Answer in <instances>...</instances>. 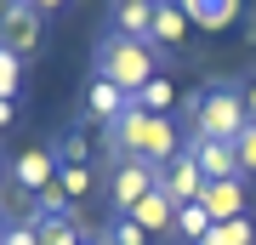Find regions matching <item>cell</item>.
<instances>
[{
	"mask_svg": "<svg viewBox=\"0 0 256 245\" xmlns=\"http://www.w3.org/2000/svg\"><path fill=\"white\" fill-rule=\"evenodd\" d=\"M148 29H154V6L114 0V35H126V40H148Z\"/></svg>",
	"mask_w": 256,
	"mask_h": 245,
	"instance_id": "cell-15",
	"label": "cell"
},
{
	"mask_svg": "<svg viewBox=\"0 0 256 245\" xmlns=\"http://www.w3.org/2000/svg\"><path fill=\"white\" fill-rule=\"evenodd\" d=\"M160 188H165V200H171V205H194V200H200V188H205L200 160H194L188 148H182V154H176V160L160 171Z\"/></svg>",
	"mask_w": 256,
	"mask_h": 245,
	"instance_id": "cell-6",
	"label": "cell"
},
{
	"mask_svg": "<svg viewBox=\"0 0 256 245\" xmlns=\"http://www.w3.org/2000/svg\"><path fill=\"white\" fill-rule=\"evenodd\" d=\"M57 188L68 200H86L92 194V165H57Z\"/></svg>",
	"mask_w": 256,
	"mask_h": 245,
	"instance_id": "cell-20",
	"label": "cell"
},
{
	"mask_svg": "<svg viewBox=\"0 0 256 245\" xmlns=\"http://www.w3.org/2000/svg\"><path fill=\"white\" fill-rule=\"evenodd\" d=\"M200 205L210 211V222L245 217V177H222V182H205V188H200Z\"/></svg>",
	"mask_w": 256,
	"mask_h": 245,
	"instance_id": "cell-10",
	"label": "cell"
},
{
	"mask_svg": "<svg viewBox=\"0 0 256 245\" xmlns=\"http://www.w3.org/2000/svg\"><path fill=\"white\" fill-rule=\"evenodd\" d=\"M86 154H92L86 131H63V137L52 143V160H57V165H86Z\"/></svg>",
	"mask_w": 256,
	"mask_h": 245,
	"instance_id": "cell-19",
	"label": "cell"
},
{
	"mask_svg": "<svg viewBox=\"0 0 256 245\" xmlns=\"http://www.w3.org/2000/svg\"><path fill=\"white\" fill-rule=\"evenodd\" d=\"M188 12L182 0H154V29H148V46H165V52H182L188 46Z\"/></svg>",
	"mask_w": 256,
	"mask_h": 245,
	"instance_id": "cell-7",
	"label": "cell"
},
{
	"mask_svg": "<svg viewBox=\"0 0 256 245\" xmlns=\"http://www.w3.org/2000/svg\"><path fill=\"white\" fill-rule=\"evenodd\" d=\"M182 12H188V23L194 29H228L234 23V12H239V0H182Z\"/></svg>",
	"mask_w": 256,
	"mask_h": 245,
	"instance_id": "cell-13",
	"label": "cell"
},
{
	"mask_svg": "<svg viewBox=\"0 0 256 245\" xmlns=\"http://www.w3.org/2000/svg\"><path fill=\"white\" fill-rule=\"evenodd\" d=\"M12 114H18V97H0V131L12 126Z\"/></svg>",
	"mask_w": 256,
	"mask_h": 245,
	"instance_id": "cell-25",
	"label": "cell"
},
{
	"mask_svg": "<svg viewBox=\"0 0 256 245\" xmlns=\"http://www.w3.org/2000/svg\"><path fill=\"white\" fill-rule=\"evenodd\" d=\"M97 80H114L126 97H137L148 80H160V46L126 40V35H102L97 40Z\"/></svg>",
	"mask_w": 256,
	"mask_h": 245,
	"instance_id": "cell-2",
	"label": "cell"
},
{
	"mask_svg": "<svg viewBox=\"0 0 256 245\" xmlns=\"http://www.w3.org/2000/svg\"><path fill=\"white\" fill-rule=\"evenodd\" d=\"M108 245H148V234H142L131 217H114V222H108Z\"/></svg>",
	"mask_w": 256,
	"mask_h": 245,
	"instance_id": "cell-23",
	"label": "cell"
},
{
	"mask_svg": "<svg viewBox=\"0 0 256 245\" xmlns=\"http://www.w3.org/2000/svg\"><path fill=\"white\" fill-rule=\"evenodd\" d=\"M245 114H250V126H256V80L245 86Z\"/></svg>",
	"mask_w": 256,
	"mask_h": 245,
	"instance_id": "cell-26",
	"label": "cell"
},
{
	"mask_svg": "<svg viewBox=\"0 0 256 245\" xmlns=\"http://www.w3.org/2000/svg\"><path fill=\"white\" fill-rule=\"evenodd\" d=\"M0 245H40V234H34V222H12Z\"/></svg>",
	"mask_w": 256,
	"mask_h": 245,
	"instance_id": "cell-24",
	"label": "cell"
},
{
	"mask_svg": "<svg viewBox=\"0 0 256 245\" xmlns=\"http://www.w3.org/2000/svg\"><path fill=\"white\" fill-rule=\"evenodd\" d=\"M200 245H256V228L250 217H228V222H210V234Z\"/></svg>",
	"mask_w": 256,
	"mask_h": 245,
	"instance_id": "cell-18",
	"label": "cell"
},
{
	"mask_svg": "<svg viewBox=\"0 0 256 245\" xmlns=\"http://www.w3.org/2000/svg\"><path fill=\"white\" fill-rule=\"evenodd\" d=\"M12 182H18L23 194H46L52 182H57V160H52V148H23V154L12 160Z\"/></svg>",
	"mask_w": 256,
	"mask_h": 245,
	"instance_id": "cell-9",
	"label": "cell"
},
{
	"mask_svg": "<svg viewBox=\"0 0 256 245\" xmlns=\"http://www.w3.org/2000/svg\"><path fill=\"white\" fill-rule=\"evenodd\" d=\"M188 154L200 160V177L205 182H222V177H239V160H234V143H216V137H188Z\"/></svg>",
	"mask_w": 256,
	"mask_h": 245,
	"instance_id": "cell-8",
	"label": "cell"
},
{
	"mask_svg": "<svg viewBox=\"0 0 256 245\" xmlns=\"http://www.w3.org/2000/svg\"><path fill=\"white\" fill-rule=\"evenodd\" d=\"M131 109H142V114H160V120H171V114H176V80H165V74H160V80H148V86L137 91V97H131Z\"/></svg>",
	"mask_w": 256,
	"mask_h": 245,
	"instance_id": "cell-14",
	"label": "cell"
},
{
	"mask_svg": "<svg viewBox=\"0 0 256 245\" xmlns=\"http://www.w3.org/2000/svg\"><path fill=\"white\" fill-rule=\"evenodd\" d=\"M0 46L18 52V57H28L40 46V12H34V0H6V6H0Z\"/></svg>",
	"mask_w": 256,
	"mask_h": 245,
	"instance_id": "cell-4",
	"label": "cell"
},
{
	"mask_svg": "<svg viewBox=\"0 0 256 245\" xmlns=\"http://www.w3.org/2000/svg\"><path fill=\"white\" fill-rule=\"evenodd\" d=\"M57 6H63V0H34V12H57Z\"/></svg>",
	"mask_w": 256,
	"mask_h": 245,
	"instance_id": "cell-27",
	"label": "cell"
},
{
	"mask_svg": "<svg viewBox=\"0 0 256 245\" xmlns=\"http://www.w3.org/2000/svg\"><path fill=\"white\" fill-rule=\"evenodd\" d=\"M234 160H239V177L256 171V126H245V131L234 137Z\"/></svg>",
	"mask_w": 256,
	"mask_h": 245,
	"instance_id": "cell-22",
	"label": "cell"
},
{
	"mask_svg": "<svg viewBox=\"0 0 256 245\" xmlns=\"http://www.w3.org/2000/svg\"><path fill=\"white\" fill-rule=\"evenodd\" d=\"M126 217L137 222V228H142L148 239H154V234H165V228H171V217H176V205L165 200V188H160V182H154V194H142V200H137V205L126 211Z\"/></svg>",
	"mask_w": 256,
	"mask_h": 245,
	"instance_id": "cell-11",
	"label": "cell"
},
{
	"mask_svg": "<svg viewBox=\"0 0 256 245\" xmlns=\"http://www.w3.org/2000/svg\"><path fill=\"white\" fill-rule=\"evenodd\" d=\"M28 222H34L40 245H86L80 228H74V217H28Z\"/></svg>",
	"mask_w": 256,
	"mask_h": 245,
	"instance_id": "cell-17",
	"label": "cell"
},
{
	"mask_svg": "<svg viewBox=\"0 0 256 245\" xmlns=\"http://www.w3.org/2000/svg\"><path fill=\"white\" fill-rule=\"evenodd\" d=\"M171 234H182L188 245H200L205 234H210V211L194 200V205H176V217H171Z\"/></svg>",
	"mask_w": 256,
	"mask_h": 245,
	"instance_id": "cell-16",
	"label": "cell"
},
{
	"mask_svg": "<svg viewBox=\"0 0 256 245\" xmlns=\"http://www.w3.org/2000/svg\"><path fill=\"white\" fill-rule=\"evenodd\" d=\"M131 6H154V0H131Z\"/></svg>",
	"mask_w": 256,
	"mask_h": 245,
	"instance_id": "cell-29",
	"label": "cell"
},
{
	"mask_svg": "<svg viewBox=\"0 0 256 245\" xmlns=\"http://www.w3.org/2000/svg\"><path fill=\"white\" fill-rule=\"evenodd\" d=\"M188 114H194V131H200V137L234 143V137L250 126V114H245V86H234V80H216V86H205L200 97L188 103Z\"/></svg>",
	"mask_w": 256,
	"mask_h": 245,
	"instance_id": "cell-3",
	"label": "cell"
},
{
	"mask_svg": "<svg viewBox=\"0 0 256 245\" xmlns=\"http://www.w3.org/2000/svg\"><path fill=\"white\" fill-rule=\"evenodd\" d=\"M154 182H160V171H154V165H142V160H120V165H114V177H108L114 217H126V211L142 200V194H154Z\"/></svg>",
	"mask_w": 256,
	"mask_h": 245,
	"instance_id": "cell-5",
	"label": "cell"
},
{
	"mask_svg": "<svg viewBox=\"0 0 256 245\" xmlns=\"http://www.w3.org/2000/svg\"><path fill=\"white\" fill-rule=\"evenodd\" d=\"M108 143H114L120 160H142V165H154V171H165V165L182 154V131H176L171 120H160V114L131 109V103H126V114L108 126Z\"/></svg>",
	"mask_w": 256,
	"mask_h": 245,
	"instance_id": "cell-1",
	"label": "cell"
},
{
	"mask_svg": "<svg viewBox=\"0 0 256 245\" xmlns=\"http://www.w3.org/2000/svg\"><path fill=\"white\" fill-rule=\"evenodd\" d=\"M126 103H131V97H126L114 80H92V91H86V114H92L97 126H114V120L126 114Z\"/></svg>",
	"mask_w": 256,
	"mask_h": 245,
	"instance_id": "cell-12",
	"label": "cell"
},
{
	"mask_svg": "<svg viewBox=\"0 0 256 245\" xmlns=\"http://www.w3.org/2000/svg\"><path fill=\"white\" fill-rule=\"evenodd\" d=\"M6 228H12V222H6V211H0V239H6Z\"/></svg>",
	"mask_w": 256,
	"mask_h": 245,
	"instance_id": "cell-28",
	"label": "cell"
},
{
	"mask_svg": "<svg viewBox=\"0 0 256 245\" xmlns=\"http://www.w3.org/2000/svg\"><path fill=\"white\" fill-rule=\"evenodd\" d=\"M18 86H23V57L0 46V97H18Z\"/></svg>",
	"mask_w": 256,
	"mask_h": 245,
	"instance_id": "cell-21",
	"label": "cell"
}]
</instances>
